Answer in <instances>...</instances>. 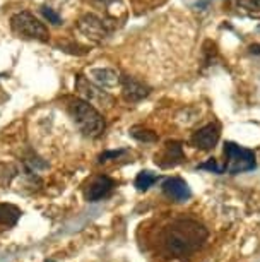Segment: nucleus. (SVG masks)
<instances>
[{"label": "nucleus", "mask_w": 260, "mask_h": 262, "mask_svg": "<svg viewBox=\"0 0 260 262\" xmlns=\"http://www.w3.org/2000/svg\"><path fill=\"white\" fill-rule=\"evenodd\" d=\"M205 240H207V230L192 220H176L161 233L163 249L176 257L194 254L204 245Z\"/></svg>", "instance_id": "1"}, {"label": "nucleus", "mask_w": 260, "mask_h": 262, "mask_svg": "<svg viewBox=\"0 0 260 262\" xmlns=\"http://www.w3.org/2000/svg\"><path fill=\"white\" fill-rule=\"evenodd\" d=\"M68 113L72 120L79 127V130L87 137H100L105 130V120L103 115L94 106L84 100H72L68 103Z\"/></svg>", "instance_id": "2"}, {"label": "nucleus", "mask_w": 260, "mask_h": 262, "mask_svg": "<svg viewBox=\"0 0 260 262\" xmlns=\"http://www.w3.org/2000/svg\"><path fill=\"white\" fill-rule=\"evenodd\" d=\"M224 158H226V163L223 165L224 171L233 173V175L242 171H250L255 168L253 151L240 147L234 142H226L224 144Z\"/></svg>", "instance_id": "3"}, {"label": "nucleus", "mask_w": 260, "mask_h": 262, "mask_svg": "<svg viewBox=\"0 0 260 262\" xmlns=\"http://www.w3.org/2000/svg\"><path fill=\"white\" fill-rule=\"evenodd\" d=\"M11 28L17 36L26 39H40V41H45L48 38V29L45 28V24L40 23L29 12H17L16 16H12Z\"/></svg>", "instance_id": "4"}, {"label": "nucleus", "mask_w": 260, "mask_h": 262, "mask_svg": "<svg viewBox=\"0 0 260 262\" xmlns=\"http://www.w3.org/2000/svg\"><path fill=\"white\" fill-rule=\"evenodd\" d=\"M76 90L79 91L81 100L87 101L92 106H105L110 108L113 105V98H111L105 90H101L100 86H96L94 82H91L89 79L84 76H79L76 81Z\"/></svg>", "instance_id": "5"}, {"label": "nucleus", "mask_w": 260, "mask_h": 262, "mask_svg": "<svg viewBox=\"0 0 260 262\" xmlns=\"http://www.w3.org/2000/svg\"><path fill=\"white\" fill-rule=\"evenodd\" d=\"M79 31L84 34L87 39L94 43H101L103 39L108 36V28L106 24L101 21L100 17H96L94 14H87V16L81 17L79 21Z\"/></svg>", "instance_id": "6"}, {"label": "nucleus", "mask_w": 260, "mask_h": 262, "mask_svg": "<svg viewBox=\"0 0 260 262\" xmlns=\"http://www.w3.org/2000/svg\"><path fill=\"white\" fill-rule=\"evenodd\" d=\"M219 141V125L218 123H209L202 128H199L197 132H194L192 137H190V142H192L194 147H199V149L209 151L218 144Z\"/></svg>", "instance_id": "7"}, {"label": "nucleus", "mask_w": 260, "mask_h": 262, "mask_svg": "<svg viewBox=\"0 0 260 262\" xmlns=\"http://www.w3.org/2000/svg\"><path fill=\"white\" fill-rule=\"evenodd\" d=\"M87 79L91 82H94L96 86H100L101 90H111V88L119 86L120 84V74L111 67H98V69H91L87 72Z\"/></svg>", "instance_id": "8"}, {"label": "nucleus", "mask_w": 260, "mask_h": 262, "mask_svg": "<svg viewBox=\"0 0 260 262\" xmlns=\"http://www.w3.org/2000/svg\"><path fill=\"white\" fill-rule=\"evenodd\" d=\"M120 84H122L124 98L130 103H137V101L144 100V98L149 95V88H147L146 84H142L140 81H137L135 77L124 76L120 79Z\"/></svg>", "instance_id": "9"}, {"label": "nucleus", "mask_w": 260, "mask_h": 262, "mask_svg": "<svg viewBox=\"0 0 260 262\" xmlns=\"http://www.w3.org/2000/svg\"><path fill=\"white\" fill-rule=\"evenodd\" d=\"M113 180L106 175H100L96 179H92V182L89 184V187L86 189V199L89 202H96L103 199L106 194H110V190L113 189Z\"/></svg>", "instance_id": "10"}, {"label": "nucleus", "mask_w": 260, "mask_h": 262, "mask_svg": "<svg viewBox=\"0 0 260 262\" xmlns=\"http://www.w3.org/2000/svg\"><path fill=\"white\" fill-rule=\"evenodd\" d=\"M181 160H183V149L180 142H166L164 149L159 152V156H156V163L161 168H171L181 163Z\"/></svg>", "instance_id": "11"}, {"label": "nucleus", "mask_w": 260, "mask_h": 262, "mask_svg": "<svg viewBox=\"0 0 260 262\" xmlns=\"http://www.w3.org/2000/svg\"><path fill=\"white\" fill-rule=\"evenodd\" d=\"M163 192L170 199H173L176 202H183L187 201L192 192H190V187L187 185V182L181 180V179H168L163 184Z\"/></svg>", "instance_id": "12"}, {"label": "nucleus", "mask_w": 260, "mask_h": 262, "mask_svg": "<svg viewBox=\"0 0 260 262\" xmlns=\"http://www.w3.org/2000/svg\"><path fill=\"white\" fill-rule=\"evenodd\" d=\"M21 217V209L14 204H0V225L14 226Z\"/></svg>", "instance_id": "13"}, {"label": "nucleus", "mask_w": 260, "mask_h": 262, "mask_svg": "<svg viewBox=\"0 0 260 262\" xmlns=\"http://www.w3.org/2000/svg\"><path fill=\"white\" fill-rule=\"evenodd\" d=\"M158 180V175L153 171H140L139 175H137V179H135V187L139 190H147L151 185L154 184V182Z\"/></svg>", "instance_id": "14"}, {"label": "nucleus", "mask_w": 260, "mask_h": 262, "mask_svg": "<svg viewBox=\"0 0 260 262\" xmlns=\"http://www.w3.org/2000/svg\"><path fill=\"white\" fill-rule=\"evenodd\" d=\"M130 136L134 137V139L140 141V142H154V141H158V136H156L153 130H149V128H144V127L130 128Z\"/></svg>", "instance_id": "15"}, {"label": "nucleus", "mask_w": 260, "mask_h": 262, "mask_svg": "<svg viewBox=\"0 0 260 262\" xmlns=\"http://www.w3.org/2000/svg\"><path fill=\"white\" fill-rule=\"evenodd\" d=\"M237 4L252 17H260V0H237Z\"/></svg>", "instance_id": "16"}, {"label": "nucleus", "mask_w": 260, "mask_h": 262, "mask_svg": "<svg viewBox=\"0 0 260 262\" xmlns=\"http://www.w3.org/2000/svg\"><path fill=\"white\" fill-rule=\"evenodd\" d=\"M200 170H209V171H212V173H223L224 171V168L218 165V161L216 160H209V161H205L202 163V165H199Z\"/></svg>", "instance_id": "17"}, {"label": "nucleus", "mask_w": 260, "mask_h": 262, "mask_svg": "<svg viewBox=\"0 0 260 262\" xmlns=\"http://www.w3.org/2000/svg\"><path fill=\"white\" fill-rule=\"evenodd\" d=\"M41 12H43V16H45L48 21H50L52 24H60L62 23V19H60V16H58V14L53 11V9H50V7H43L41 9Z\"/></svg>", "instance_id": "18"}, {"label": "nucleus", "mask_w": 260, "mask_h": 262, "mask_svg": "<svg viewBox=\"0 0 260 262\" xmlns=\"http://www.w3.org/2000/svg\"><path fill=\"white\" fill-rule=\"evenodd\" d=\"M120 155H124V151H110V152H105V155H101L100 160L101 161H106L108 158H119Z\"/></svg>", "instance_id": "19"}, {"label": "nucleus", "mask_w": 260, "mask_h": 262, "mask_svg": "<svg viewBox=\"0 0 260 262\" xmlns=\"http://www.w3.org/2000/svg\"><path fill=\"white\" fill-rule=\"evenodd\" d=\"M98 2H101V4H113V2H116V0H98Z\"/></svg>", "instance_id": "20"}, {"label": "nucleus", "mask_w": 260, "mask_h": 262, "mask_svg": "<svg viewBox=\"0 0 260 262\" xmlns=\"http://www.w3.org/2000/svg\"><path fill=\"white\" fill-rule=\"evenodd\" d=\"M50 262H52V260H50Z\"/></svg>", "instance_id": "21"}]
</instances>
